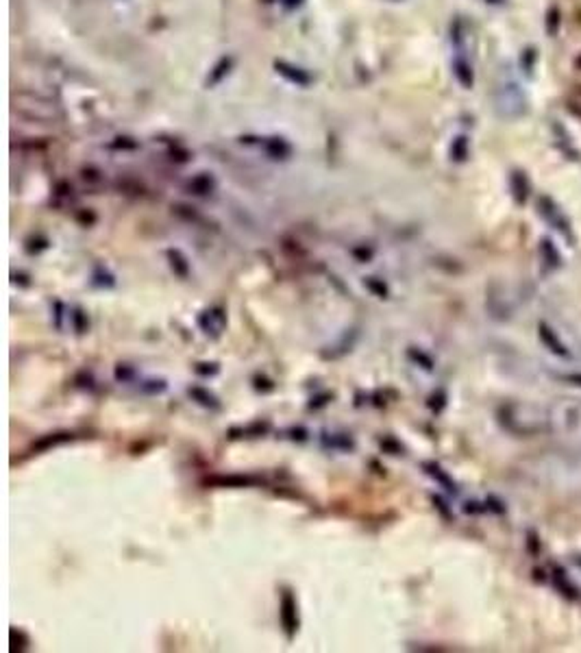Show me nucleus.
Wrapping results in <instances>:
<instances>
[{
  "mask_svg": "<svg viewBox=\"0 0 581 653\" xmlns=\"http://www.w3.org/2000/svg\"><path fill=\"white\" fill-rule=\"evenodd\" d=\"M423 468H425V473L431 477V479H435L438 484L442 486V488H447L449 492H457V486H455V481L451 479V475L444 470L440 464H435V462H423Z\"/></svg>",
  "mask_w": 581,
  "mask_h": 653,
  "instance_id": "39448f33",
  "label": "nucleus"
},
{
  "mask_svg": "<svg viewBox=\"0 0 581 653\" xmlns=\"http://www.w3.org/2000/svg\"><path fill=\"white\" fill-rule=\"evenodd\" d=\"M67 318H70V323H72V329L81 335V333H85L87 329H89V318H87V314L83 312L81 307H75L72 309V314H67Z\"/></svg>",
  "mask_w": 581,
  "mask_h": 653,
  "instance_id": "9b49d317",
  "label": "nucleus"
},
{
  "mask_svg": "<svg viewBox=\"0 0 581 653\" xmlns=\"http://www.w3.org/2000/svg\"><path fill=\"white\" fill-rule=\"evenodd\" d=\"M207 484H214L220 488H253L259 484V479L253 475H216L207 479Z\"/></svg>",
  "mask_w": 581,
  "mask_h": 653,
  "instance_id": "7ed1b4c3",
  "label": "nucleus"
},
{
  "mask_svg": "<svg viewBox=\"0 0 581 653\" xmlns=\"http://www.w3.org/2000/svg\"><path fill=\"white\" fill-rule=\"evenodd\" d=\"M540 340L544 342L546 347H549L555 355H562V357H568V351H566V347L562 345V340L555 335V331L549 327V325H540Z\"/></svg>",
  "mask_w": 581,
  "mask_h": 653,
  "instance_id": "0eeeda50",
  "label": "nucleus"
},
{
  "mask_svg": "<svg viewBox=\"0 0 581 653\" xmlns=\"http://www.w3.org/2000/svg\"><path fill=\"white\" fill-rule=\"evenodd\" d=\"M568 379H570V382H575L577 386H581V374H570Z\"/></svg>",
  "mask_w": 581,
  "mask_h": 653,
  "instance_id": "aec40b11",
  "label": "nucleus"
},
{
  "mask_svg": "<svg viewBox=\"0 0 581 653\" xmlns=\"http://www.w3.org/2000/svg\"><path fill=\"white\" fill-rule=\"evenodd\" d=\"M381 449L384 451H390L392 455H398L401 451H403V446L396 442V440H392V438H386V440H381Z\"/></svg>",
  "mask_w": 581,
  "mask_h": 653,
  "instance_id": "f3484780",
  "label": "nucleus"
},
{
  "mask_svg": "<svg viewBox=\"0 0 581 653\" xmlns=\"http://www.w3.org/2000/svg\"><path fill=\"white\" fill-rule=\"evenodd\" d=\"M279 618H281V627L288 636V640H292L298 632V603L296 597L290 588H286L281 593V601H279Z\"/></svg>",
  "mask_w": 581,
  "mask_h": 653,
  "instance_id": "f257e3e1",
  "label": "nucleus"
},
{
  "mask_svg": "<svg viewBox=\"0 0 581 653\" xmlns=\"http://www.w3.org/2000/svg\"><path fill=\"white\" fill-rule=\"evenodd\" d=\"M168 257H170V266H173V270H175L177 277L188 279V274H190V266H188L185 257H183L179 251H170V253H168Z\"/></svg>",
  "mask_w": 581,
  "mask_h": 653,
  "instance_id": "1a4fd4ad",
  "label": "nucleus"
},
{
  "mask_svg": "<svg viewBox=\"0 0 581 653\" xmlns=\"http://www.w3.org/2000/svg\"><path fill=\"white\" fill-rule=\"evenodd\" d=\"M194 370H196V374H202V377H212V374H218V370H220V366L216 364V362H202V364H196L194 366Z\"/></svg>",
  "mask_w": 581,
  "mask_h": 653,
  "instance_id": "dca6fc26",
  "label": "nucleus"
},
{
  "mask_svg": "<svg viewBox=\"0 0 581 653\" xmlns=\"http://www.w3.org/2000/svg\"><path fill=\"white\" fill-rule=\"evenodd\" d=\"M55 329L57 331L63 329V303L61 301L55 303Z\"/></svg>",
  "mask_w": 581,
  "mask_h": 653,
  "instance_id": "a211bd4d",
  "label": "nucleus"
},
{
  "mask_svg": "<svg viewBox=\"0 0 581 653\" xmlns=\"http://www.w3.org/2000/svg\"><path fill=\"white\" fill-rule=\"evenodd\" d=\"M165 390H168L165 379H146L142 384V392H146V394H161Z\"/></svg>",
  "mask_w": 581,
  "mask_h": 653,
  "instance_id": "4468645a",
  "label": "nucleus"
},
{
  "mask_svg": "<svg viewBox=\"0 0 581 653\" xmlns=\"http://www.w3.org/2000/svg\"><path fill=\"white\" fill-rule=\"evenodd\" d=\"M116 379L118 382H122V384H129V382H133L135 377H138V372H135V368L133 366H126V364H118L116 366Z\"/></svg>",
  "mask_w": 581,
  "mask_h": 653,
  "instance_id": "ddd939ff",
  "label": "nucleus"
},
{
  "mask_svg": "<svg viewBox=\"0 0 581 653\" xmlns=\"http://www.w3.org/2000/svg\"><path fill=\"white\" fill-rule=\"evenodd\" d=\"M196 323H198V327L205 335H210L212 340H218L222 335V331L227 329V314L220 307H210L198 316Z\"/></svg>",
  "mask_w": 581,
  "mask_h": 653,
  "instance_id": "f03ea898",
  "label": "nucleus"
},
{
  "mask_svg": "<svg viewBox=\"0 0 581 653\" xmlns=\"http://www.w3.org/2000/svg\"><path fill=\"white\" fill-rule=\"evenodd\" d=\"M92 286L94 288H105V290H112L114 286H116V277L112 272H107V270H102L100 266L96 268V272H94V277H92Z\"/></svg>",
  "mask_w": 581,
  "mask_h": 653,
  "instance_id": "9d476101",
  "label": "nucleus"
},
{
  "mask_svg": "<svg viewBox=\"0 0 581 653\" xmlns=\"http://www.w3.org/2000/svg\"><path fill=\"white\" fill-rule=\"evenodd\" d=\"M407 355L412 357L414 362H420V364H423V368H427V370H431V368H433V360H431L429 355H425L423 351H418V349H409V351H407Z\"/></svg>",
  "mask_w": 581,
  "mask_h": 653,
  "instance_id": "2eb2a0df",
  "label": "nucleus"
},
{
  "mask_svg": "<svg viewBox=\"0 0 581 653\" xmlns=\"http://www.w3.org/2000/svg\"><path fill=\"white\" fill-rule=\"evenodd\" d=\"M322 446L333 451H353L355 440L349 433H325L322 436Z\"/></svg>",
  "mask_w": 581,
  "mask_h": 653,
  "instance_id": "423d86ee",
  "label": "nucleus"
},
{
  "mask_svg": "<svg viewBox=\"0 0 581 653\" xmlns=\"http://www.w3.org/2000/svg\"><path fill=\"white\" fill-rule=\"evenodd\" d=\"M331 399H333V394H322V396H316V399H312L310 407H322V405H327Z\"/></svg>",
  "mask_w": 581,
  "mask_h": 653,
  "instance_id": "6ab92c4d",
  "label": "nucleus"
},
{
  "mask_svg": "<svg viewBox=\"0 0 581 653\" xmlns=\"http://www.w3.org/2000/svg\"><path fill=\"white\" fill-rule=\"evenodd\" d=\"M364 286H366V290H368L372 296H377V298H388V296H390V288H388V284H386L384 279L366 277V279H364Z\"/></svg>",
  "mask_w": 581,
  "mask_h": 653,
  "instance_id": "6e6552de",
  "label": "nucleus"
},
{
  "mask_svg": "<svg viewBox=\"0 0 581 653\" xmlns=\"http://www.w3.org/2000/svg\"><path fill=\"white\" fill-rule=\"evenodd\" d=\"M72 438H75V436H72V433H67V431H63V433H50L48 438H44V440H40V442H38V449H48V446L63 444V442L72 440Z\"/></svg>",
  "mask_w": 581,
  "mask_h": 653,
  "instance_id": "f8f14e48",
  "label": "nucleus"
},
{
  "mask_svg": "<svg viewBox=\"0 0 581 653\" xmlns=\"http://www.w3.org/2000/svg\"><path fill=\"white\" fill-rule=\"evenodd\" d=\"M188 394H190V399H192L194 403H198V405L205 407V409L218 411V409L222 407L220 401H218V396H216L214 392H210L207 388H202V386H190V388H188Z\"/></svg>",
  "mask_w": 581,
  "mask_h": 653,
  "instance_id": "20e7f679",
  "label": "nucleus"
}]
</instances>
